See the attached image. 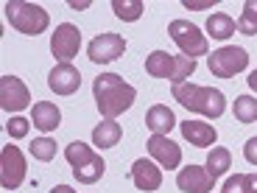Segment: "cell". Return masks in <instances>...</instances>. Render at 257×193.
I'll return each instance as SVG.
<instances>
[{"label":"cell","instance_id":"1","mask_svg":"<svg viewBox=\"0 0 257 193\" xmlns=\"http://www.w3.org/2000/svg\"><path fill=\"white\" fill-rule=\"evenodd\" d=\"M92 95H95L98 112H101L103 118L115 121L117 115H123V112L135 104L137 90L132 84L123 81V76H117V73H101V76L92 81Z\"/></svg>","mask_w":257,"mask_h":193},{"label":"cell","instance_id":"2","mask_svg":"<svg viewBox=\"0 0 257 193\" xmlns=\"http://www.w3.org/2000/svg\"><path fill=\"white\" fill-rule=\"evenodd\" d=\"M171 92L187 112H196V115L215 121L226 112V98L215 87H199V84H190V81H179L171 87Z\"/></svg>","mask_w":257,"mask_h":193},{"label":"cell","instance_id":"3","mask_svg":"<svg viewBox=\"0 0 257 193\" xmlns=\"http://www.w3.org/2000/svg\"><path fill=\"white\" fill-rule=\"evenodd\" d=\"M64 157H67V162L73 165V176H76L81 185H95L103 176V171H106L103 157L95 154V148H90L81 140H73L70 146L64 148Z\"/></svg>","mask_w":257,"mask_h":193},{"label":"cell","instance_id":"4","mask_svg":"<svg viewBox=\"0 0 257 193\" xmlns=\"http://www.w3.org/2000/svg\"><path fill=\"white\" fill-rule=\"evenodd\" d=\"M146 73L154 78H168V81H187L196 73V59H187L185 53L171 56L168 51H151L146 56Z\"/></svg>","mask_w":257,"mask_h":193},{"label":"cell","instance_id":"5","mask_svg":"<svg viewBox=\"0 0 257 193\" xmlns=\"http://www.w3.org/2000/svg\"><path fill=\"white\" fill-rule=\"evenodd\" d=\"M6 20L9 26L17 28L20 34H26V37H37V34L48 31V26H51V17H48L45 9L37 6V3H26V0H9Z\"/></svg>","mask_w":257,"mask_h":193},{"label":"cell","instance_id":"6","mask_svg":"<svg viewBox=\"0 0 257 193\" xmlns=\"http://www.w3.org/2000/svg\"><path fill=\"white\" fill-rule=\"evenodd\" d=\"M168 37L174 39L176 48H179L187 59H199V56H204V53L210 51V42H207V37L201 34V28L193 26V23H187V20H171Z\"/></svg>","mask_w":257,"mask_h":193},{"label":"cell","instance_id":"7","mask_svg":"<svg viewBox=\"0 0 257 193\" xmlns=\"http://www.w3.org/2000/svg\"><path fill=\"white\" fill-rule=\"evenodd\" d=\"M246 64H249V53L238 45H229V48H218V51H212L210 59H207V67H210L212 76L218 78H232L238 76L240 70H246Z\"/></svg>","mask_w":257,"mask_h":193},{"label":"cell","instance_id":"8","mask_svg":"<svg viewBox=\"0 0 257 193\" xmlns=\"http://www.w3.org/2000/svg\"><path fill=\"white\" fill-rule=\"evenodd\" d=\"M26 157H23V151H20L17 146H3V151H0V182H3V187L6 190H17L23 182H26Z\"/></svg>","mask_w":257,"mask_h":193},{"label":"cell","instance_id":"9","mask_svg":"<svg viewBox=\"0 0 257 193\" xmlns=\"http://www.w3.org/2000/svg\"><path fill=\"white\" fill-rule=\"evenodd\" d=\"M78 48H81V31H78V26H73V23L56 26V31L51 37V53L59 59V64L76 59Z\"/></svg>","mask_w":257,"mask_h":193},{"label":"cell","instance_id":"10","mask_svg":"<svg viewBox=\"0 0 257 193\" xmlns=\"http://www.w3.org/2000/svg\"><path fill=\"white\" fill-rule=\"evenodd\" d=\"M123 53H126V39H123L120 34H101V37H95L90 45H87V56L95 64L117 62Z\"/></svg>","mask_w":257,"mask_h":193},{"label":"cell","instance_id":"11","mask_svg":"<svg viewBox=\"0 0 257 193\" xmlns=\"http://www.w3.org/2000/svg\"><path fill=\"white\" fill-rule=\"evenodd\" d=\"M31 104V92L17 76H3L0 78V107L6 112H20Z\"/></svg>","mask_w":257,"mask_h":193},{"label":"cell","instance_id":"12","mask_svg":"<svg viewBox=\"0 0 257 193\" xmlns=\"http://www.w3.org/2000/svg\"><path fill=\"white\" fill-rule=\"evenodd\" d=\"M176 187H179L182 193H212L215 176H212L204 165H187L176 174Z\"/></svg>","mask_w":257,"mask_h":193},{"label":"cell","instance_id":"13","mask_svg":"<svg viewBox=\"0 0 257 193\" xmlns=\"http://www.w3.org/2000/svg\"><path fill=\"white\" fill-rule=\"evenodd\" d=\"M146 148H148V154L154 157L162 168H168V171L182 165V148L174 140H168V135H151Z\"/></svg>","mask_w":257,"mask_h":193},{"label":"cell","instance_id":"14","mask_svg":"<svg viewBox=\"0 0 257 193\" xmlns=\"http://www.w3.org/2000/svg\"><path fill=\"white\" fill-rule=\"evenodd\" d=\"M81 84V73L73 67L70 62H62L56 64L51 73H48V87H51L56 95H73Z\"/></svg>","mask_w":257,"mask_h":193},{"label":"cell","instance_id":"15","mask_svg":"<svg viewBox=\"0 0 257 193\" xmlns=\"http://www.w3.org/2000/svg\"><path fill=\"white\" fill-rule=\"evenodd\" d=\"M132 182H135V187L137 190H146V193H151V190H160V185H162V171H160V165H154L151 160H135V165H132Z\"/></svg>","mask_w":257,"mask_h":193},{"label":"cell","instance_id":"16","mask_svg":"<svg viewBox=\"0 0 257 193\" xmlns=\"http://www.w3.org/2000/svg\"><path fill=\"white\" fill-rule=\"evenodd\" d=\"M179 129H182V135H185V140L196 148H210L212 143L218 140L215 126L207 123V121H190V118H187V121L179 123Z\"/></svg>","mask_w":257,"mask_h":193},{"label":"cell","instance_id":"17","mask_svg":"<svg viewBox=\"0 0 257 193\" xmlns=\"http://www.w3.org/2000/svg\"><path fill=\"white\" fill-rule=\"evenodd\" d=\"M146 126L151 129V135H168V132L176 126L174 110L165 107V104H154V107L146 112Z\"/></svg>","mask_w":257,"mask_h":193},{"label":"cell","instance_id":"18","mask_svg":"<svg viewBox=\"0 0 257 193\" xmlns=\"http://www.w3.org/2000/svg\"><path fill=\"white\" fill-rule=\"evenodd\" d=\"M31 123L39 129V132H53V129H59V123H62V112H59L56 104L39 101V104H34Z\"/></svg>","mask_w":257,"mask_h":193},{"label":"cell","instance_id":"19","mask_svg":"<svg viewBox=\"0 0 257 193\" xmlns=\"http://www.w3.org/2000/svg\"><path fill=\"white\" fill-rule=\"evenodd\" d=\"M120 137H123V129L115 121H109V118H103L92 129V143H95V148H115L120 143Z\"/></svg>","mask_w":257,"mask_h":193},{"label":"cell","instance_id":"20","mask_svg":"<svg viewBox=\"0 0 257 193\" xmlns=\"http://www.w3.org/2000/svg\"><path fill=\"white\" fill-rule=\"evenodd\" d=\"M235 20L229 17V14H210L207 17V34H210L212 39H229L232 34H235Z\"/></svg>","mask_w":257,"mask_h":193},{"label":"cell","instance_id":"21","mask_svg":"<svg viewBox=\"0 0 257 193\" xmlns=\"http://www.w3.org/2000/svg\"><path fill=\"white\" fill-rule=\"evenodd\" d=\"M112 12H115L117 20H126V23H135V20L143 17L146 6L143 0H112Z\"/></svg>","mask_w":257,"mask_h":193},{"label":"cell","instance_id":"22","mask_svg":"<svg viewBox=\"0 0 257 193\" xmlns=\"http://www.w3.org/2000/svg\"><path fill=\"white\" fill-rule=\"evenodd\" d=\"M232 165V154H229V148H212L210 154H207V171H210L215 179H218L221 174H226Z\"/></svg>","mask_w":257,"mask_h":193},{"label":"cell","instance_id":"23","mask_svg":"<svg viewBox=\"0 0 257 193\" xmlns=\"http://www.w3.org/2000/svg\"><path fill=\"white\" fill-rule=\"evenodd\" d=\"M235 26H238L240 34L254 37V34H257V0H246V3H243V14H240V20L235 23Z\"/></svg>","mask_w":257,"mask_h":193},{"label":"cell","instance_id":"24","mask_svg":"<svg viewBox=\"0 0 257 193\" xmlns=\"http://www.w3.org/2000/svg\"><path fill=\"white\" fill-rule=\"evenodd\" d=\"M235 118H238L240 123H254L257 121V98L251 95H238L235 98Z\"/></svg>","mask_w":257,"mask_h":193},{"label":"cell","instance_id":"25","mask_svg":"<svg viewBox=\"0 0 257 193\" xmlns=\"http://www.w3.org/2000/svg\"><path fill=\"white\" fill-rule=\"evenodd\" d=\"M56 140H51V137H37V140L31 143V154L34 160L39 162H51L53 157H56Z\"/></svg>","mask_w":257,"mask_h":193},{"label":"cell","instance_id":"26","mask_svg":"<svg viewBox=\"0 0 257 193\" xmlns=\"http://www.w3.org/2000/svg\"><path fill=\"white\" fill-rule=\"evenodd\" d=\"M28 126H31V123H28L26 118L14 115L12 121L6 123V132H9V135H12V137H17V140H20V137H26V135H28Z\"/></svg>","mask_w":257,"mask_h":193},{"label":"cell","instance_id":"27","mask_svg":"<svg viewBox=\"0 0 257 193\" xmlns=\"http://www.w3.org/2000/svg\"><path fill=\"white\" fill-rule=\"evenodd\" d=\"M221 193H246V174H232L224 182V190Z\"/></svg>","mask_w":257,"mask_h":193},{"label":"cell","instance_id":"28","mask_svg":"<svg viewBox=\"0 0 257 193\" xmlns=\"http://www.w3.org/2000/svg\"><path fill=\"white\" fill-rule=\"evenodd\" d=\"M243 157L251 162V165H257V137H249L243 146Z\"/></svg>","mask_w":257,"mask_h":193},{"label":"cell","instance_id":"29","mask_svg":"<svg viewBox=\"0 0 257 193\" xmlns=\"http://www.w3.org/2000/svg\"><path fill=\"white\" fill-rule=\"evenodd\" d=\"M185 9H190V12H204V9H212V3H190V0H185Z\"/></svg>","mask_w":257,"mask_h":193},{"label":"cell","instance_id":"30","mask_svg":"<svg viewBox=\"0 0 257 193\" xmlns=\"http://www.w3.org/2000/svg\"><path fill=\"white\" fill-rule=\"evenodd\" d=\"M246 193H257V174H246Z\"/></svg>","mask_w":257,"mask_h":193},{"label":"cell","instance_id":"31","mask_svg":"<svg viewBox=\"0 0 257 193\" xmlns=\"http://www.w3.org/2000/svg\"><path fill=\"white\" fill-rule=\"evenodd\" d=\"M51 193H76L70 185H56V187H51Z\"/></svg>","mask_w":257,"mask_h":193},{"label":"cell","instance_id":"32","mask_svg":"<svg viewBox=\"0 0 257 193\" xmlns=\"http://www.w3.org/2000/svg\"><path fill=\"white\" fill-rule=\"evenodd\" d=\"M246 84H249L251 90L257 92V70H254V73H249V78H246Z\"/></svg>","mask_w":257,"mask_h":193}]
</instances>
